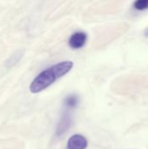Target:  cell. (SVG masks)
I'll list each match as a JSON object with an SVG mask.
<instances>
[{
  "label": "cell",
  "instance_id": "obj_1",
  "mask_svg": "<svg viewBox=\"0 0 148 149\" xmlns=\"http://www.w3.org/2000/svg\"><path fill=\"white\" fill-rule=\"evenodd\" d=\"M73 67L72 61H63L58 63L42 72H40L31 83L30 91L32 93H38L51 85H52L57 79L66 75Z\"/></svg>",
  "mask_w": 148,
  "mask_h": 149
},
{
  "label": "cell",
  "instance_id": "obj_2",
  "mask_svg": "<svg viewBox=\"0 0 148 149\" xmlns=\"http://www.w3.org/2000/svg\"><path fill=\"white\" fill-rule=\"evenodd\" d=\"M72 122H73V110L63 107L62 114L57 125L56 135L59 137L64 134H65L72 127Z\"/></svg>",
  "mask_w": 148,
  "mask_h": 149
},
{
  "label": "cell",
  "instance_id": "obj_3",
  "mask_svg": "<svg viewBox=\"0 0 148 149\" xmlns=\"http://www.w3.org/2000/svg\"><path fill=\"white\" fill-rule=\"evenodd\" d=\"M87 40V35L83 31H78L73 33L69 38V45L74 50L82 48Z\"/></svg>",
  "mask_w": 148,
  "mask_h": 149
},
{
  "label": "cell",
  "instance_id": "obj_4",
  "mask_svg": "<svg viewBox=\"0 0 148 149\" xmlns=\"http://www.w3.org/2000/svg\"><path fill=\"white\" fill-rule=\"evenodd\" d=\"M87 145L88 142L85 136L81 134H74L69 138L66 149H85Z\"/></svg>",
  "mask_w": 148,
  "mask_h": 149
},
{
  "label": "cell",
  "instance_id": "obj_5",
  "mask_svg": "<svg viewBox=\"0 0 148 149\" xmlns=\"http://www.w3.org/2000/svg\"><path fill=\"white\" fill-rule=\"evenodd\" d=\"M79 104V97L75 94H69L68 96H66L63 101V107L65 108H69L72 110H75Z\"/></svg>",
  "mask_w": 148,
  "mask_h": 149
},
{
  "label": "cell",
  "instance_id": "obj_6",
  "mask_svg": "<svg viewBox=\"0 0 148 149\" xmlns=\"http://www.w3.org/2000/svg\"><path fill=\"white\" fill-rule=\"evenodd\" d=\"M134 9L138 10H145L148 9V0H136L133 3Z\"/></svg>",
  "mask_w": 148,
  "mask_h": 149
},
{
  "label": "cell",
  "instance_id": "obj_7",
  "mask_svg": "<svg viewBox=\"0 0 148 149\" xmlns=\"http://www.w3.org/2000/svg\"><path fill=\"white\" fill-rule=\"evenodd\" d=\"M144 35L147 37V38H148V27L145 30V31H144Z\"/></svg>",
  "mask_w": 148,
  "mask_h": 149
}]
</instances>
